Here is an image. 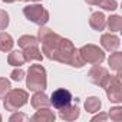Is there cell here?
<instances>
[{
	"label": "cell",
	"instance_id": "6da1fadb",
	"mask_svg": "<svg viewBox=\"0 0 122 122\" xmlns=\"http://www.w3.org/2000/svg\"><path fill=\"white\" fill-rule=\"evenodd\" d=\"M37 40L42 43V53L47 59L65 65H69L71 57L76 50L69 39L59 36L52 29L45 26H40V29L37 30Z\"/></svg>",
	"mask_w": 122,
	"mask_h": 122
},
{
	"label": "cell",
	"instance_id": "7a4b0ae2",
	"mask_svg": "<svg viewBox=\"0 0 122 122\" xmlns=\"http://www.w3.org/2000/svg\"><path fill=\"white\" fill-rule=\"evenodd\" d=\"M26 86L36 92V91H45L47 86V78H46V69L42 65H30L26 76Z\"/></svg>",
	"mask_w": 122,
	"mask_h": 122
},
{
	"label": "cell",
	"instance_id": "3957f363",
	"mask_svg": "<svg viewBox=\"0 0 122 122\" xmlns=\"http://www.w3.org/2000/svg\"><path fill=\"white\" fill-rule=\"evenodd\" d=\"M29 93L23 89H10L7 95L3 98V106L5 109L10 112H17L22 106L27 103Z\"/></svg>",
	"mask_w": 122,
	"mask_h": 122
},
{
	"label": "cell",
	"instance_id": "277c9868",
	"mask_svg": "<svg viewBox=\"0 0 122 122\" xmlns=\"http://www.w3.org/2000/svg\"><path fill=\"white\" fill-rule=\"evenodd\" d=\"M23 15L29 22H32L37 26H45L50 19L49 12L42 5H27V6H25L23 7Z\"/></svg>",
	"mask_w": 122,
	"mask_h": 122
},
{
	"label": "cell",
	"instance_id": "5b68a950",
	"mask_svg": "<svg viewBox=\"0 0 122 122\" xmlns=\"http://www.w3.org/2000/svg\"><path fill=\"white\" fill-rule=\"evenodd\" d=\"M79 53L82 56V59L85 60V63H91V65H101L105 60V52L96 46V45H85L79 49Z\"/></svg>",
	"mask_w": 122,
	"mask_h": 122
},
{
	"label": "cell",
	"instance_id": "8992f818",
	"mask_svg": "<svg viewBox=\"0 0 122 122\" xmlns=\"http://www.w3.org/2000/svg\"><path fill=\"white\" fill-rule=\"evenodd\" d=\"M106 96L113 103L122 102V83H121V73H116L115 76H111L108 85L105 86Z\"/></svg>",
	"mask_w": 122,
	"mask_h": 122
},
{
	"label": "cell",
	"instance_id": "52a82bcc",
	"mask_svg": "<svg viewBox=\"0 0 122 122\" xmlns=\"http://www.w3.org/2000/svg\"><path fill=\"white\" fill-rule=\"evenodd\" d=\"M111 76H112V75H109L108 69L103 68V66H101V65H93V68L88 72V79H89V82H92L93 85L101 86V88H103V89H105V86L108 85Z\"/></svg>",
	"mask_w": 122,
	"mask_h": 122
},
{
	"label": "cell",
	"instance_id": "ba28073f",
	"mask_svg": "<svg viewBox=\"0 0 122 122\" xmlns=\"http://www.w3.org/2000/svg\"><path fill=\"white\" fill-rule=\"evenodd\" d=\"M72 101H73V98H72L71 91L63 89V88L56 89V91L52 93L50 99H49L50 105H52L55 109H62V108H65V106L71 105V103H72Z\"/></svg>",
	"mask_w": 122,
	"mask_h": 122
},
{
	"label": "cell",
	"instance_id": "9c48e42d",
	"mask_svg": "<svg viewBox=\"0 0 122 122\" xmlns=\"http://www.w3.org/2000/svg\"><path fill=\"white\" fill-rule=\"evenodd\" d=\"M101 45L105 50L108 52H115L121 46V39L112 33H103L101 36Z\"/></svg>",
	"mask_w": 122,
	"mask_h": 122
},
{
	"label": "cell",
	"instance_id": "30bf717a",
	"mask_svg": "<svg viewBox=\"0 0 122 122\" xmlns=\"http://www.w3.org/2000/svg\"><path fill=\"white\" fill-rule=\"evenodd\" d=\"M59 111V118L60 119H63V121H75V119H78L79 118V113H81V109H79V106H78V103H75V105H68V106H65V108H62V109H57Z\"/></svg>",
	"mask_w": 122,
	"mask_h": 122
},
{
	"label": "cell",
	"instance_id": "8fae6325",
	"mask_svg": "<svg viewBox=\"0 0 122 122\" xmlns=\"http://www.w3.org/2000/svg\"><path fill=\"white\" fill-rule=\"evenodd\" d=\"M89 26L96 30V32H102L105 27H106V17L102 12H95L91 15V19H89Z\"/></svg>",
	"mask_w": 122,
	"mask_h": 122
},
{
	"label": "cell",
	"instance_id": "7c38bea8",
	"mask_svg": "<svg viewBox=\"0 0 122 122\" xmlns=\"http://www.w3.org/2000/svg\"><path fill=\"white\" fill-rule=\"evenodd\" d=\"M30 103L35 109H40V108H49L50 102H49V98L47 95L43 92V91H36L33 93V96L30 98Z\"/></svg>",
	"mask_w": 122,
	"mask_h": 122
},
{
	"label": "cell",
	"instance_id": "4fadbf2b",
	"mask_svg": "<svg viewBox=\"0 0 122 122\" xmlns=\"http://www.w3.org/2000/svg\"><path fill=\"white\" fill-rule=\"evenodd\" d=\"M26 62H40L43 59V55L39 49V46H30V47H25L22 49Z\"/></svg>",
	"mask_w": 122,
	"mask_h": 122
},
{
	"label": "cell",
	"instance_id": "5bb4252c",
	"mask_svg": "<svg viewBox=\"0 0 122 122\" xmlns=\"http://www.w3.org/2000/svg\"><path fill=\"white\" fill-rule=\"evenodd\" d=\"M55 119H56V115L49 108H40L32 116V121H37V122H53Z\"/></svg>",
	"mask_w": 122,
	"mask_h": 122
},
{
	"label": "cell",
	"instance_id": "9a60e30c",
	"mask_svg": "<svg viewBox=\"0 0 122 122\" xmlns=\"http://www.w3.org/2000/svg\"><path fill=\"white\" fill-rule=\"evenodd\" d=\"M108 63H109V66L113 72L121 73V71H122V53L118 52V50L112 52V55L108 59Z\"/></svg>",
	"mask_w": 122,
	"mask_h": 122
},
{
	"label": "cell",
	"instance_id": "2e32d148",
	"mask_svg": "<svg viewBox=\"0 0 122 122\" xmlns=\"http://www.w3.org/2000/svg\"><path fill=\"white\" fill-rule=\"evenodd\" d=\"M7 62H9V65H12V66L20 68L22 65L26 63V59H25V55H23L22 50H13V52L10 50V53H9V56H7Z\"/></svg>",
	"mask_w": 122,
	"mask_h": 122
},
{
	"label": "cell",
	"instance_id": "e0dca14e",
	"mask_svg": "<svg viewBox=\"0 0 122 122\" xmlns=\"http://www.w3.org/2000/svg\"><path fill=\"white\" fill-rule=\"evenodd\" d=\"M13 45H15L13 37L9 33H6V32L0 33V50L5 52V53H7V52H10L13 49Z\"/></svg>",
	"mask_w": 122,
	"mask_h": 122
},
{
	"label": "cell",
	"instance_id": "ac0fdd59",
	"mask_svg": "<svg viewBox=\"0 0 122 122\" xmlns=\"http://www.w3.org/2000/svg\"><path fill=\"white\" fill-rule=\"evenodd\" d=\"M101 106H102V102H101V99L96 98V96H91V98H88V99L85 101V109H86V112H89V113H96V112H99V111H101Z\"/></svg>",
	"mask_w": 122,
	"mask_h": 122
},
{
	"label": "cell",
	"instance_id": "d6986e66",
	"mask_svg": "<svg viewBox=\"0 0 122 122\" xmlns=\"http://www.w3.org/2000/svg\"><path fill=\"white\" fill-rule=\"evenodd\" d=\"M106 26L111 32H119L122 29V17L118 16V15H113V16H109L106 19Z\"/></svg>",
	"mask_w": 122,
	"mask_h": 122
},
{
	"label": "cell",
	"instance_id": "ffe728a7",
	"mask_svg": "<svg viewBox=\"0 0 122 122\" xmlns=\"http://www.w3.org/2000/svg\"><path fill=\"white\" fill-rule=\"evenodd\" d=\"M17 43H19V46H20L22 49H25V47H30V46H39V40H37V37L30 36V35H23V36H20L19 40H17Z\"/></svg>",
	"mask_w": 122,
	"mask_h": 122
},
{
	"label": "cell",
	"instance_id": "44dd1931",
	"mask_svg": "<svg viewBox=\"0 0 122 122\" xmlns=\"http://www.w3.org/2000/svg\"><path fill=\"white\" fill-rule=\"evenodd\" d=\"M69 65H71V66H73V68H82V66L85 65V60L82 59V56H81V53H79V50H78V49H76V50H75V53L72 55Z\"/></svg>",
	"mask_w": 122,
	"mask_h": 122
},
{
	"label": "cell",
	"instance_id": "7402d4cb",
	"mask_svg": "<svg viewBox=\"0 0 122 122\" xmlns=\"http://www.w3.org/2000/svg\"><path fill=\"white\" fill-rule=\"evenodd\" d=\"M10 89H12L10 81L7 78H0V99H3Z\"/></svg>",
	"mask_w": 122,
	"mask_h": 122
},
{
	"label": "cell",
	"instance_id": "603a6c76",
	"mask_svg": "<svg viewBox=\"0 0 122 122\" xmlns=\"http://www.w3.org/2000/svg\"><path fill=\"white\" fill-rule=\"evenodd\" d=\"M112 121H115V122H119V121H122V108L121 106H115V108H112L111 111H109V115H108Z\"/></svg>",
	"mask_w": 122,
	"mask_h": 122
},
{
	"label": "cell",
	"instance_id": "cb8c5ba5",
	"mask_svg": "<svg viewBox=\"0 0 122 122\" xmlns=\"http://www.w3.org/2000/svg\"><path fill=\"white\" fill-rule=\"evenodd\" d=\"M99 7H102L103 10H115L118 7V2L116 0H102Z\"/></svg>",
	"mask_w": 122,
	"mask_h": 122
},
{
	"label": "cell",
	"instance_id": "d4e9b609",
	"mask_svg": "<svg viewBox=\"0 0 122 122\" xmlns=\"http://www.w3.org/2000/svg\"><path fill=\"white\" fill-rule=\"evenodd\" d=\"M9 26V15L6 10H0V30H5Z\"/></svg>",
	"mask_w": 122,
	"mask_h": 122
},
{
	"label": "cell",
	"instance_id": "484cf974",
	"mask_svg": "<svg viewBox=\"0 0 122 122\" xmlns=\"http://www.w3.org/2000/svg\"><path fill=\"white\" fill-rule=\"evenodd\" d=\"M10 78H12V81H15V82H20V81H23L25 79V71L23 69H15L12 73H10Z\"/></svg>",
	"mask_w": 122,
	"mask_h": 122
},
{
	"label": "cell",
	"instance_id": "4316f807",
	"mask_svg": "<svg viewBox=\"0 0 122 122\" xmlns=\"http://www.w3.org/2000/svg\"><path fill=\"white\" fill-rule=\"evenodd\" d=\"M29 118H27V115H25V113H13L12 116H10V121L12 122H15V121H27Z\"/></svg>",
	"mask_w": 122,
	"mask_h": 122
},
{
	"label": "cell",
	"instance_id": "83f0119b",
	"mask_svg": "<svg viewBox=\"0 0 122 122\" xmlns=\"http://www.w3.org/2000/svg\"><path fill=\"white\" fill-rule=\"evenodd\" d=\"M106 119H108L106 113H99V115H96V116L92 118V121H106Z\"/></svg>",
	"mask_w": 122,
	"mask_h": 122
},
{
	"label": "cell",
	"instance_id": "f1b7e54d",
	"mask_svg": "<svg viewBox=\"0 0 122 122\" xmlns=\"http://www.w3.org/2000/svg\"><path fill=\"white\" fill-rule=\"evenodd\" d=\"M85 2H86L89 6H99L102 0H85Z\"/></svg>",
	"mask_w": 122,
	"mask_h": 122
},
{
	"label": "cell",
	"instance_id": "f546056e",
	"mask_svg": "<svg viewBox=\"0 0 122 122\" xmlns=\"http://www.w3.org/2000/svg\"><path fill=\"white\" fill-rule=\"evenodd\" d=\"M5 3H15V2H23V0H3Z\"/></svg>",
	"mask_w": 122,
	"mask_h": 122
},
{
	"label": "cell",
	"instance_id": "4dcf8cb0",
	"mask_svg": "<svg viewBox=\"0 0 122 122\" xmlns=\"http://www.w3.org/2000/svg\"><path fill=\"white\" fill-rule=\"evenodd\" d=\"M23 2H40V0H23Z\"/></svg>",
	"mask_w": 122,
	"mask_h": 122
},
{
	"label": "cell",
	"instance_id": "1f68e13d",
	"mask_svg": "<svg viewBox=\"0 0 122 122\" xmlns=\"http://www.w3.org/2000/svg\"><path fill=\"white\" fill-rule=\"evenodd\" d=\"M0 121H2V115H0Z\"/></svg>",
	"mask_w": 122,
	"mask_h": 122
}]
</instances>
